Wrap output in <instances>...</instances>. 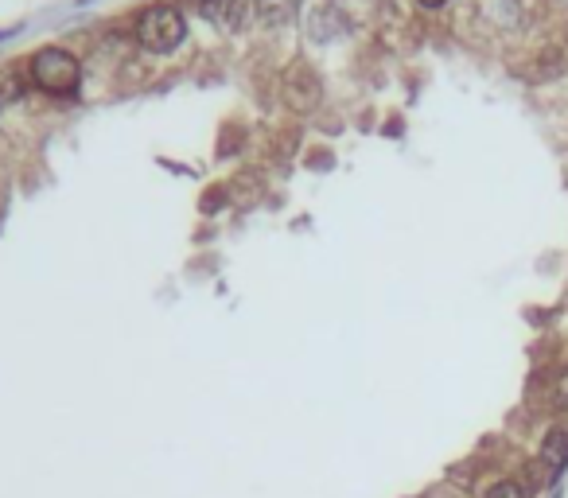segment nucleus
Masks as SVG:
<instances>
[{
	"mask_svg": "<svg viewBox=\"0 0 568 498\" xmlns=\"http://www.w3.org/2000/svg\"><path fill=\"white\" fill-rule=\"evenodd\" d=\"M28 74H32V82H36V90L51 94V98H74V94H78V82H82L78 59H74L67 47H55V43L39 47L36 55H32Z\"/></svg>",
	"mask_w": 568,
	"mask_h": 498,
	"instance_id": "obj_1",
	"label": "nucleus"
},
{
	"mask_svg": "<svg viewBox=\"0 0 568 498\" xmlns=\"http://www.w3.org/2000/svg\"><path fill=\"white\" fill-rule=\"evenodd\" d=\"M308 32L320 39V43H327V39L347 32V20H343V12H339L335 4H320V8H312V16H308Z\"/></svg>",
	"mask_w": 568,
	"mask_h": 498,
	"instance_id": "obj_5",
	"label": "nucleus"
},
{
	"mask_svg": "<svg viewBox=\"0 0 568 498\" xmlns=\"http://www.w3.org/2000/svg\"><path fill=\"white\" fill-rule=\"evenodd\" d=\"M541 463L545 471L557 479L568 467V428H549L545 440H541Z\"/></svg>",
	"mask_w": 568,
	"mask_h": 498,
	"instance_id": "obj_4",
	"label": "nucleus"
},
{
	"mask_svg": "<svg viewBox=\"0 0 568 498\" xmlns=\"http://www.w3.org/2000/svg\"><path fill=\"white\" fill-rule=\"evenodd\" d=\"M12 36H20V24H16V28H4V32H0V43H8Z\"/></svg>",
	"mask_w": 568,
	"mask_h": 498,
	"instance_id": "obj_8",
	"label": "nucleus"
},
{
	"mask_svg": "<svg viewBox=\"0 0 568 498\" xmlns=\"http://www.w3.org/2000/svg\"><path fill=\"white\" fill-rule=\"evenodd\" d=\"M195 12H199L203 24H211L214 32H222V36L242 32L249 20L246 0H195Z\"/></svg>",
	"mask_w": 568,
	"mask_h": 498,
	"instance_id": "obj_3",
	"label": "nucleus"
},
{
	"mask_svg": "<svg viewBox=\"0 0 568 498\" xmlns=\"http://www.w3.org/2000/svg\"><path fill=\"white\" fill-rule=\"evenodd\" d=\"M553 498H561V491H557V495H553Z\"/></svg>",
	"mask_w": 568,
	"mask_h": 498,
	"instance_id": "obj_9",
	"label": "nucleus"
},
{
	"mask_svg": "<svg viewBox=\"0 0 568 498\" xmlns=\"http://www.w3.org/2000/svg\"><path fill=\"white\" fill-rule=\"evenodd\" d=\"M133 36L152 55H172L179 43L187 39V20H183V12L176 4H152V8H144L137 16Z\"/></svg>",
	"mask_w": 568,
	"mask_h": 498,
	"instance_id": "obj_2",
	"label": "nucleus"
},
{
	"mask_svg": "<svg viewBox=\"0 0 568 498\" xmlns=\"http://www.w3.org/2000/svg\"><path fill=\"white\" fill-rule=\"evenodd\" d=\"M421 8H444V4H452V0H417Z\"/></svg>",
	"mask_w": 568,
	"mask_h": 498,
	"instance_id": "obj_7",
	"label": "nucleus"
},
{
	"mask_svg": "<svg viewBox=\"0 0 568 498\" xmlns=\"http://www.w3.org/2000/svg\"><path fill=\"white\" fill-rule=\"evenodd\" d=\"M487 498H530V495H526V487H522V483H514V479H498L495 487L487 491Z\"/></svg>",
	"mask_w": 568,
	"mask_h": 498,
	"instance_id": "obj_6",
	"label": "nucleus"
},
{
	"mask_svg": "<svg viewBox=\"0 0 568 498\" xmlns=\"http://www.w3.org/2000/svg\"><path fill=\"white\" fill-rule=\"evenodd\" d=\"M0 102H4V98H0Z\"/></svg>",
	"mask_w": 568,
	"mask_h": 498,
	"instance_id": "obj_10",
	"label": "nucleus"
}]
</instances>
